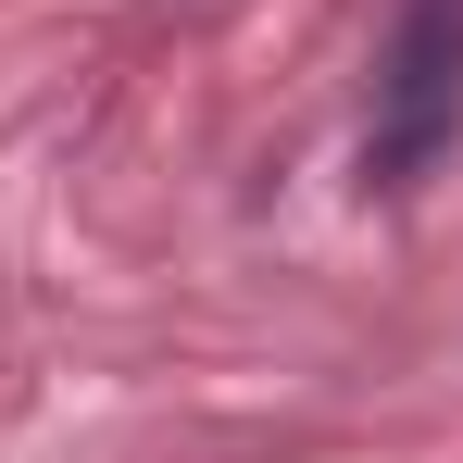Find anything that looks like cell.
<instances>
[{
  "label": "cell",
  "mask_w": 463,
  "mask_h": 463,
  "mask_svg": "<svg viewBox=\"0 0 463 463\" xmlns=\"http://www.w3.org/2000/svg\"><path fill=\"white\" fill-rule=\"evenodd\" d=\"M451 138H463V0H401L364 163H376V188H413Z\"/></svg>",
  "instance_id": "cell-1"
}]
</instances>
